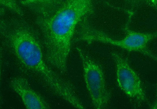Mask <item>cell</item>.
<instances>
[{
    "label": "cell",
    "instance_id": "6da1fadb",
    "mask_svg": "<svg viewBox=\"0 0 157 109\" xmlns=\"http://www.w3.org/2000/svg\"><path fill=\"white\" fill-rule=\"evenodd\" d=\"M94 12L90 0H61L54 6L38 12L36 22L42 35L45 57L49 63L61 72H66L75 29Z\"/></svg>",
    "mask_w": 157,
    "mask_h": 109
},
{
    "label": "cell",
    "instance_id": "7a4b0ae2",
    "mask_svg": "<svg viewBox=\"0 0 157 109\" xmlns=\"http://www.w3.org/2000/svg\"><path fill=\"white\" fill-rule=\"evenodd\" d=\"M0 32L19 61L26 68L37 73L50 88L58 85L61 77L44 61L40 43L35 32L20 20L4 21Z\"/></svg>",
    "mask_w": 157,
    "mask_h": 109
},
{
    "label": "cell",
    "instance_id": "3957f363",
    "mask_svg": "<svg viewBox=\"0 0 157 109\" xmlns=\"http://www.w3.org/2000/svg\"><path fill=\"white\" fill-rule=\"evenodd\" d=\"M82 65L84 80L94 108H104L111 97L107 88L101 66L93 61L81 48L76 47Z\"/></svg>",
    "mask_w": 157,
    "mask_h": 109
},
{
    "label": "cell",
    "instance_id": "277c9868",
    "mask_svg": "<svg viewBox=\"0 0 157 109\" xmlns=\"http://www.w3.org/2000/svg\"><path fill=\"white\" fill-rule=\"evenodd\" d=\"M126 35L120 40L112 39L104 32L94 29L89 35V41H97L116 46L129 51L141 53L156 60V57L148 49V43L157 37V32L143 33L135 32L129 29L128 27L123 29Z\"/></svg>",
    "mask_w": 157,
    "mask_h": 109
},
{
    "label": "cell",
    "instance_id": "5b68a950",
    "mask_svg": "<svg viewBox=\"0 0 157 109\" xmlns=\"http://www.w3.org/2000/svg\"><path fill=\"white\" fill-rule=\"evenodd\" d=\"M112 55L116 64L117 82L120 89L131 98L147 101L140 79L127 59L116 52H113Z\"/></svg>",
    "mask_w": 157,
    "mask_h": 109
},
{
    "label": "cell",
    "instance_id": "8992f818",
    "mask_svg": "<svg viewBox=\"0 0 157 109\" xmlns=\"http://www.w3.org/2000/svg\"><path fill=\"white\" fill-rule=\"evenodd\" d=\"M9 84L11 89L20 97L27 108H50L45 100L31 87L26 78L14 77L11 80Z\"/></svg>",
    "mask_w": 157,
    "mask_h": 109
},
{
    "label": "cell",
    "instance_id": "52a82bcc",
    "mask_svg": "<svg viewBox=\"0 0 157 109\" xmlns=\"http://www.w3.org/2000/svg\"><path fill=\"white\" fill-rule=\"evenodd\" d=\"M0 3L3 5L7 7L18 14H22L21 9L14 1L0 0Z\"/></svg>",
    "mask_w": 157,
    "mask_h": 109
}]
</instances>
